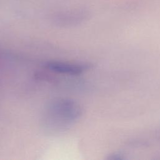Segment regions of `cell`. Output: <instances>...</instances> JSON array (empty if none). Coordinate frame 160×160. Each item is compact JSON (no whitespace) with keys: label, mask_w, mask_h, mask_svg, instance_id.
<instances>
[{"label":"cell","mask_w":160,"mask_h":160,"mask_svg":"<svg viewBox=\"0 0 160 160\" xmlns=\"http://www.w3.org/2000/svg\"><path fill=\"white\" fill-rule=\"evenodd\" d=\"M45 67L55 72L69 75H79L88 68L86 65L59 61L47 62L45 64Z\"/></svg>","instance_id":"obj_3"},{"label":"cell","mask_w":160,"mask_h":160,"mask_svg":"<svg viewBox=\"0 0 160 160\" xmlns=\"http://www.w3.org/2000/svg\"><path fill=\"white\" fill-rule=\"evenodd\" d=\"M88 12L84 9H73L56 12L52 17L55 23L59 25H72L79 23L85 19Z\"/></svg>","instance_id":"obj_2"},{"label":"cell","mask_w":160,"mask_h":160,"mask_svg":"<svg viewBox=\"0 0 160 160\" xmlns=\"http://www.w3.org/2000/svg\"><path fill=\"white\" fill-rule=\"evenodd\" d=\"M81 114L79 105L69 99H58L48 106L45 125L52 131L63 130L77 121Z\"/></svg>","instance_id":"obj_1"}]
</instances>
